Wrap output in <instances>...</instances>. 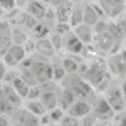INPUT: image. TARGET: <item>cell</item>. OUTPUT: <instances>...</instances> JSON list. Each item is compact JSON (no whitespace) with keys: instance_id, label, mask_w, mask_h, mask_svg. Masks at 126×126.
Returning <instances> with one entry per match:
<instances>
[{"instance_id":"cell-4","label":"cell","mask_w":126,"mask_h":126,"mask_svg":"<svg viewBox=\"0 0 126 126\" xmlns=\"http://www.w3.org/2000/svg\"><path fill=\"white\" fill-rule=\"evenodd\" d=\"M108 69L113 76H116L119 79L126 78V50L119 49L116 52L109 54L108 57Z\"/></svg>"},{"instance_id":"cell-6","label":"cell","mask_w":126,"mask_h":126,"mask_svg":"<svg viewBox=\"0 0 126 126\" xmlns=\"http://www.w3.org/2000/svg\"><path fill=\"white\" fill-rule=\"evenodd\" d=\"M103 94H104L106 99L111 103V106L114 108V111H116V113L126 109L125 94H123V89H121V86H119V82H118V84H111V86L108 87Z\"/></svg>"},{"instance_id":"cell-13","label":"cell","mask_w":126,"mask_h":126,"mask_svg":"<svg viewBox=\"0 0 126 126\" xmlns=\"http://www.w3.org/2000/svg\"><path fill=\"white\" fill-rule=\"evenodd\" d=\"M57 126H81V119L76 116H72V114H69L67 111H66V114L62 116V119L57 123Z\"/></svg>"},{"instance_id":"cell-18","label":"cell","mask_w":126,"mask_h":126,"mask_svg":"<svg viewBox=\"0 0 126 126\" xmlns=\"http://www.w3.org/2000/svg\"><path fill=\"white\" fill-rule=\"evenodd\" d=\"M96 126H116L114 121H99Z\"/></svg>"},{"instance_id":"cell-2","label":"cell","mask_w":126,"mask_h":126,"mask_svg":"<svg viewBox=\"0 0 126 126\" xmlns=\"http://www.w3.org/2000/svg\"><path fill=\"white\" fill-rule=\"evenodd\" d=\"M42 119H44V118L30 113L29 109L22 104L20 108H17V109L12 113L10 123H12V126H44Z\"/></svg>"},{"instance_id":"cell-16","label":"cell","mask_w":126,"mask_h":126,"mask_svg":"<svg viewBox=\"0 0 126 126\" xmlns=\"http://www.w3.org/2000/svg\"><path fill=\"white\" fill-rule=\"evenodd\" d=\"M7 71H9L7 64L3 62V59L0 57V82H3V79H5V76H7Z\"/></svg>"},{"instance_id":"cell-11","label":"cell","mask_w":126,"mask_h":126,"mask_svg":"<svg viewBox=\"0 0 126 126\" xmlns=\"http://www.w3.org/2000/svg\"><path fill=\"white\" fill-rule=\"evenodd\" d=\"M99 5L96 2H86L84 3V22L89 25H97L101 22V17L97 15Z\"/></svg>"},{"instance_id":"cell-15","label":"cell","mask_w":126,"mask_h":126,"mask_svg":"<svg viewBox=\"0 0 126 126\" xmlns=\"http://www.w3.org/2000/svg\"><path fill=\"white\" fill-rule=\"evenodd\" d=\"M114 123H116V126H126V109H123V111L116 113Z\"/></svg>"},{"instance_id":"cell-12","label":"cell","mask_w":126,"mask_h":126,"mask_svg":"<svg viewBox=\"0 0 126 126\" xmlns=\"http://www.w3.org/2000/svg\"><path fill=\"white\" fill-rule=\"evenodd\" d=\"M24 106L27 108L30 113H34V114H37V116H40V118H46V116H47V108L44 106V103H42V99H40V97L25 99V101H24Z\"/></svg>"},{"instance_id":"cell-19","label":"cell","mask_w":126,"mask_h":126,"mask_svg":"<svg viewBox=\"0 0 126 126\" xmlns=\"http://www.w3.org/2000/svg\"><path fill=\"white\" fill-rule=\"evenodd\" d=\"M42 2H46V3H50V2H52V0H42Z\"/></svg>"},{"instance_id":"cell-1","label":"cell","mask_w":126,"mask_h":126,"mask_svg":"<svg viewBox=\"0 0 126 126\" xmlns=\"http://www.w3.org/2000/svg\"><path fill=\"white\" fill-rule=\"evenodd\" d=\"M93 113L97 116L99 121H114L116 111L111 106V103L106 99L103 93H96L93 97Z\"/></svg>"},{"instance_id":"cell-9","label":"cell","mask_w":126,"mask_h":126,"mask_svg":"<svg viewBox=\"0 0 126 126\" xmlns=\"http://www.w3.org/2000/svg\"><path fill=\"white\" fill-rule=\"evenodd\" d=\"M72 30H74V34L81 39V42L84 46L94 42V25H89L86 22H82V24H79L76 27H72Z\"/></svg>"},{"instance_id":"cell-7","label":"cell","mask_w":126,"mask_h":126,"mask_svg":"<svg viewBox=\"0 0 126 126\" xmlns=\"http://www.w3.org/2000/svg\"><path fill=\"white\" fill-rule=\"evenodd\" d=\"M69 114H72V116L79 118V119H82L84 116H87L89 113H93V99H86V97H78L71 108L67 109Z\"/></svg>"},{"instance_id":"cell-5","label":"cell","mask_w":126,"mask_h":126,"mask_svg":"<svg viewBox=\"0 0 126 126\" xmlns=\"http://www.w3.org/2000/svg\"><path fill=\"white\" fill-rule=\"evenodd\" d=\"M27 54H29V52H27L25 46H22V44H14V46L2 56V59H3V62L7 64L9 69H15L27 59Z\"/></svg>"},{"instance_id":"cell-10","label":"cell","mask_w":126,"mask_h":126,"mask_svg":"<svg viewBox=\"0 0 126 126\" xmlns=\"http://www.w3.org/2000/svg\"><path fill=\"white\" fill-rule=\"evenodd\" d=\"M47 5H49V3L42 2V0H30L29 3H27V7H25L24 10H27L30 15H34L35 19L42 20L46 15H47V12H49Z\"/></svg>"},{"instance_id":"cell-3","label":"cell","mask_w":126,"mask_h":126,"mask_svg":"<svg viewBox=\"0 0 126 126\" xmlns=\"http://www.w3.org/2000/svg\"><path fill=\"white\" fill-rule=\"evenodd\" d=\"M106 19H119L126 10V0H96Z\"/></svg>"},{"instance_id":"cell-17","label":"cell","mask_w":126,"mask_h":126,"mask_svg":"<svg viewBox=\"0 0 126 126\" xmlns=\"http://www.w3.org/2000/svg\"><path fill=\"white\" fill-rule=\"evenodd\" d=\"M29 2H30V0H15V3H17V7H19V9H25Z\"/></svg>"},{"instance_id":"cell-14","label":"cell","mask_w":126,"mask_h":126,"mask_svg":"<svg viewBox=\"0 0 126 126\" xmlns=\"http://www.w3.org/2000/svg\"><path fill=\"white\" fill-rule=\"evenodd\" d=\"M15 7H17L15 0H0V9L5 12H14Z\"/></svg>"},{"instance_id":"cell-8","label":"cell","mask_w":126,"mask_h":126,"mask_svg":"<svg viewBox=\"0 0 126 126\" xmlns=\"http://www.w3.org/2000/svg\"><path fill=\"white\" fill-rule=\"evenodd\" d=\"M62 49H66L69 54H74V56H78L82 52V49H84V44L81 42L78 35L74 34V30H67L64 35H62Z\"/></svg>"}]
</instances>
